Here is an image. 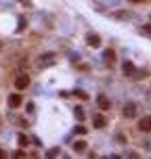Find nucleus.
Segmentation results:
<instances>
[{
	"mask_svg": "<svg viewBox=\"0 0 151 159\" xmlns=\"http://www.w3.org/2000/svg\"><path fill=\"white\" fill-rule=\"evenodd\" d=\"M118 140H120V142H124V145H126V142H128V138H126V136H124V134H118Z\"/></svg>",
	"mask_w": 151,
	"mask_h": 159,
	"instance_id": "6ab92c4d",
	"label": "nucleus"
},
{
	"mask_svg": "<svg viewBox=\"0 0 151 159\" xmlns=\"http://www.w3.org/2000/svg\"><path fill=\"white\" fill-rule=\"evenodd\" d=\"M46 155H48V157H57V155H61V149H59V147H55V149H50Z\"/></svg>",
	"mask_w": 151,
	"mask_h": 159,
	"instance_id": "a211bd4d",
	"label": "nucleus"
},
{
	"mask_svg": "<svg viewBox=\"0 0 151 159\" xmlns=\"http://www.w3.org/2000/svg\"><path fill=\"white\" fill-rule=\"evenodd\" d=\"M17 142H19V147H28V145H30V138H28V136H25V134L21 132V134L17 136Z\"/></svg>",
	"mask_w": 151,
	"mask_h": 159,
	"instance_id": "f8f14e48",
	"label": "nucleus"
},
{
	"mask_svg": "<svg viewBox=\"0 0 151 159\" xmlns=\"http://www.w3.org/2000/svg\"><path fill=\"white\" fill-rule=\"evenodd\" d=\"M57 57H55V53H46V55H40V59H38V65L40 67H48V65H53V61H55Z\"/></svg>",
	"mask_w": 151,
	"mask_h": 159,
	"instance_id": "7ed1b4c3",
	"label": "nucleus"
},
{
	"mask_svg": "<svg viewBox=\"0 0 151 159\" xmlns=\"http://www.w3.org/2000/svg\"><path fill=\"white\" fill-rule=\"evenodd\" d=\"M92 126L101 130V128H105V126H107V119H105L103 115H101V113H97V115L92 117Z\"/></svg>",
	"mask_w": 151,
	"mask_h": 159,
	"instance_id": "39448f33",
	"label": "nucleus"
},
{
	"mask_svg": "<svg viewBox=\"0 0 151 159\" xmlns=\"http://www.w3.org/2000/svg\"><path fill=\"white\" fill-rule=\"evenodd\" d=\"M15 157H25V151H15Z\"/></svg>",
	"mask_w": 151,
	"mask_h": 159,
	"instance_id": "4be33fe9",
	"label": "nucleus"
},
{
	"mask_svg": "<svg viewBox=\"0 0 151 159\" xmlns=\"http://www.w3.org/2000/svg\"><path fill=\"white\" fill-rule=\"evenodd\" d=\"M115 17H118V19H126V21H128V19H130V13H128V11H118Z\"/></svg>",
	"mask_w": 151,
	"mask_h": 159,
	"instance_id": "f3484780",
	"label": "nucleus"
},
{
	"mask_svg": "<svg viewBox=\"0 0 151 159\" xmlns=\"http://www.w3.org/2000/svg\"><path fill=\"white\" fill-rule=\"evenodd\" d=\"M4 157H7V153H4L2 149H0V159H4Z\"/></svg>",
	"mask_w": 151,
	"mask_h": 159,
	"instance_id": "5701e85b",
	"label": "nucleus"
},
{
	"mask_svg": "<svg viewBox=\"0 0 151 159\" xmlns=\"http://www.w3.org/2000/svg\"><path fill=\"white\" fill-rule=\"evenodd\" d=\"M7 103H9V107H11V109H17V107H21V103H23V96H21L19 92H15V94H9Z\"/></svg>",
	"mask_w": 151,
	"mask_h": 159,
	"instance_id": "f03ea898",
	"label": "nucleus"
},
{
	"mask_svg": "<svg viewBox=\"0 0 151 159\" xmlns=\"http://www.w3.org/2000/svg\"><path fill=\"white\" fill-rule=\"evenodd\" d=\"M73 151H76V153H84V151H86V142H84V140H76V142H73Z\"/></svg>",
	"mask_w": 151,
	"mask_h": 159,
	"instance_id": "9b49d317",
	"label": "nucleus"
},
{
	"mask_svg": "<svg viewBox=\"0 0 151 159\" xmlns=\"http://www.w3.org/2000/svg\"><path fill=\"white\" fill-rule=\"evenodd\" d=\"M73 113H76V117H78V122H84L86 113H84V109H82V107H76V109H73Z\"/></svg>",
	"mask_w": 151,
	"mask_h": 159,
	"instance_id": "4468645a",
	"label": "nucleus"
},
{
	"mask_svg": "<svg viewBox=\"0 0 151 159\" xmlns=\"http://www.w3.org/2000/svg\"><path fill=\"white\" fill-rule=\"evenodd\" d=\"M122 69H124V73H126V76H134V71H136V67H134V63H132V61H124V65H122Z\"/></svg>",
	"mask_w": 151,
	"mask_h": 159,
	"instance_id": "6e6552de",
	"label": "nucleus"
},
{
	"mask_svg": "<svg viewBox=\"0 0 151 159\" xmlns=\"http://www.w3.org/2000/svg\"><path fill=\"white\" fill-rule=\"evenodd\" d=\"M132 2H143V0H132Z\"/></svg>",
	"mask_w": 151,
	"mask_h": 159,
	"instance_id": "b1692460",
	"label": "nucleus"
},
{
	"mask_svg": "<svg viewBox=\"0 0 151 159\" xmlns=\"http://www.w3.org/2000/svg\"><path fill=\"white\" fill-rule=\"evenodd\" d=\"M105 61H107V65H113V61H115V53L109 48V50H105Z\"/></svg>",
	"mask_w": 151,
	"mask_h": 159,
	"instance_id": "ddd939ff",
	"label": "nucleus"
},
{
	"mask_svg": "<svg viewBox=\"0 0 151 159\" xmlns=\"http://www.w3.org/2000/svg\"><path fill=\"white\" fill-rule=\"evenodd\" d=\"M69 94H71V96H78V99H82V101H86V99H88V94L84 92V90H80V88H73Z\"/></svg>",
	"mask_w": 151,
	"mask_h": 159,
	"instance_id": "9d476101",
	"label": "nucleus"
},
{
	"mask_svg": "<svg viewBox=\"0 0 151 159\" xmlns=\"http://www.w3.org/2000/svg\"><path fill=\"white\" fill-rule=\"evenodd\" d=\"M25 27H28V21H25V19L21 17V19H19V23H17V32H23Z\"/></svg>",
	"mask_w": 151,
	"mask_h": 159,
	"instance_id": "dca6fc26",
	"label": "nucleus"
},
{
	"mask_svg": "<svg viewBox=\"0 0 151 159\" xmlns=\"http://www.w3.org/2000/svg\"><path fill=\"white\" fill-rule=\"evenodd\" d=\"M86 42H88V46H92V48H99V46H101V38H99V34H88Z\"/></svg>",
	"mask_w": 151,
	"mask_h": 159,
	"instance_id": "0eeeda50",
	"label": "nucleus"
},
{
	"mask_svg": "<svg viewBox=\"0 0 151 159\" xmlns=\"http://www.w3.org/2000/svg\"><path fill=\"white\" fill-rule=\"evenodd\" d=\"M28 86H30V76H28V73L17 76V80H15V88H17V90H25Z\"/></svg>",
	"mask_w": 151,
	"mask_h": 159,
	"instance_id": "f257e3e1",
	"label": "nucleus"
},
{
	"mask_svg": "<svg viewBox=\"0 0 151 159\" xmlns=\"http://www.w3.org/2000/svg\"><path fill=\"white\" fill-rule=\"evenodd\" d=\"M124 115L126 117H134L136 115V105L134 103H126L124 105Z\"/></svg>",
	"mask_w": 151,
	"mask_h": 159,
	"instance_id": "423d86ee",
	"label": "nucleus"
},
{
	"mask_svg": "<svg viewBox=\"0 0 151 159\" xmlns=\"http://www.w3.org/2000/svg\"><path fill=\"white\" fill-rule=\"evenodd\" d=\"M141 29H143V34H145V36H149V23H145Z\"/></svg>",
	"mask_w": 151,
	"mask_h": 159,
	"instance_id": "aec40b11",
	"label": "nucleus"
},
{
	"mask_svg": "<svg viewBox=\"0 0 151 159\" xmlns=\"http://www.w3.org/2000/svg\"><path fill=\"white\" fill-rule=\"evenodd\" d=\"M59 96H63V99H69V92H67V90H61V92H59Z\"/></svg>",
	"mask_w": 151,
	"mask_h": 159,
	"instance_id": "412c9836",
	"label": "nucleus"
},
{
	"mask_svg": "<svg viewBox=\"0 0 151 159\" xmlns=\"http://www.w3.org/2000/svg\"><path fill=\"white\" fill-rule=\"evenodd\" d=\"M97 105H99L101 111H109V109H111V101H109L105 94H99V96H97Z\"/></svg>",
	"mask_w": 151,
	"mask_h": 159,
	"instance_id": "20e7f679",
	"label": "nucleus"
},
{
	"mask_svg": "<svg viewBox=\"0 0 151 159\" xmlns=\"http://www.w3.org/2000/svg\"><path fill=\"white\" fill-rule=\"evenodd\" d=\"M86 132H88V130H86V128H84L82 124H78V126H76V128H73V134H80V136H84Z\"/></svg>",
	"mask_w": 151,
	"mask_h": 159,
	"instance_id": "2eb2a0df",
	"label": "nucleus"
},
{
	"mask_svg": "<svg viewBox=\"0 0 151 159\" xmlns=\"http://www.w3.org/2000/svg\"><path fill=\"white\" fill-rule=\"evenodd\" d=\"M139 130H141V132H149V130H151V117H149V115H145V117L139 122Z\"/></svg>",
	"mask_w": 151,
	"mask_h": 159,
	"instance_id": "1a4fd4ad",
	"label": "nucleus"
}]
</instances>
